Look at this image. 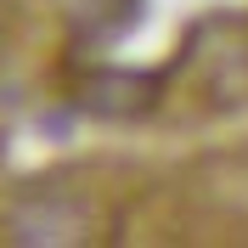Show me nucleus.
<instances>
[{"mask_svg":"<svg viewBox=\"0 0 248 248\" xmlns=\"http://www.w3.org/2000/svg\"><path fill=\"white\" fill-rule=\"evenodd\" d=\"M147 79H130V74H96L91 85H85V108L91 113H136V108H147Z\"/></svg>","mask_w":248,"mask_h":248,"instance_id":"1","label":"nucleus"}]
</instances>
